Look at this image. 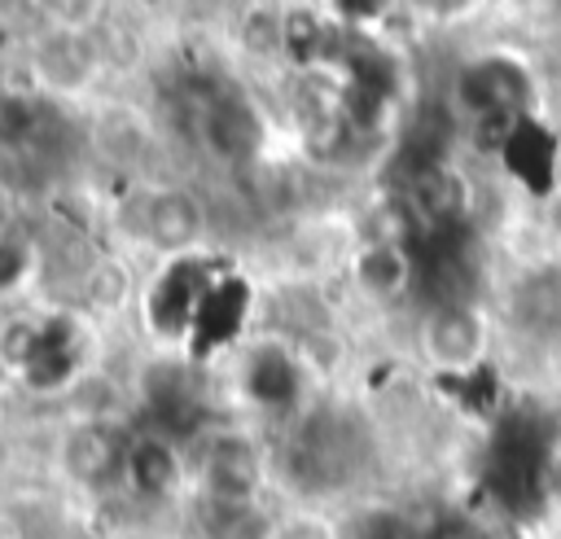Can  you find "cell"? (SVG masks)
I'll return each mask as SVG.
<instances>
[{
	"mask_svg": "<svg viewBox=\"0 0 561 539\" xmlns=\"http://www.w3.org/2000/svg\"><path fill=\"white\" fill-rule=\"evenodd\" d=\"M123 210H127V219H123L127 232L162 259L202 254V245L210 237L206 202L184 184H145L123 202Z\"/></svg>",
	"mask_w": 561,
	"mask_h": 539,
	"instance_id": "6da1fadb",
	"label": "cell"
},
{
	"mask_svg": "<svg viewBox=\"0 0 561 539\" xmlns=\"http://www.w3.org/2000/svg\"><path fill=\"white\" fill-rule=\"evenodd\" d=\"M188 473L206 504L254 508L263 495V482H267V460H263V447L245 429L219 425V429L202 434V443L193 447Z\"/></svg>",
	"mask_w": 561,
	"mask_h": 539,
	"instance_id": "7a4b0ae2",
	"label": "cell"
},
{
	"mask_svg": "<svg viewBox=\"0 0 561 539\" xmlns=\"http://www.w3.org/2000/svg\"><path fill=\"white\" fill-rule=\"evenodd\" d=\"M416 355L434 377H473L491 359V316L478 302H434L416 320Z\"/></svg>",
	"mask_w": 561,
	"mask_h": 539,
	"instance_id": "3957f363",
	"label": "cell"
},
{
	"mask_svg": "<svg viewBox=\"0 0 561 539\" xmlns=\"http://www.w3.org/2000/svg\"><path fill=\"white\" fill-rule=\"evenodd\" d=\"M101 70H105V57L92 31L44 22L26 44V74L44 101H88Z\"/></svg>",
	"mask_w": 561,
	"mask_h": 539,
	"instance_id": "277c9868",
	"label": "cell"
},
{
	"mask_svg": "<svg viewBox=\"0 0 561 539\" xmlns=\"http://www.w3.org/2000/svg\"><path fill=\"white\" fill-rule=\"evenodd\" d=\"M127 443H131V434H123L114 425V416H70L53 447L57 473L79 491L123 486Z\"/></svg>",
	"mask_w": 561,
	"mask_h": 539,
	"instance_id": "5b68a950",
	"label": "cell"
},
{
	"mask_svg": "<svg viewBox=\"0 0 561 539\" xmlns=\"http://www.w3.org/2000/svg\"><path fill=\"white\" fill-rule=\"evenodd\" d=\"M346 276L355 294L368 298L373 307H394L412 289V254L399 237H368L351 250Z\"/></svg>",
	"mask_w": 561,
	"mask_h": 539,
	"instance_id": "8992f818",
	"label": "cell"
},
{
	"mask_svg": "<svg viewBox=\"0 0 561 539\" xmlns=\"http://www.w3.org/2000/svg\"><path fill=\"white\" fill-rule=\"evenodd\" d=\"M184 478V456L162 434H136L127 443L123 486H131L140 500H167Z\"/></svg>",
	"mask_w": 561,
	"mask_h": 539,
	"instance_id": "52a82bcc",
	"label": "cell"
},
{
	"mask_svg": "<svg viewBox=\"0 0 561 539\" xmlns=\"http://www.w3.org/2000/svg\"><path fill=\"white\" fill-rule=\"evenodd\" d=\"M88 140H92L96 158H105V162L118 167V171H123V167H136L140 153H145V145H149L145 123H140L136 114L118 110V105H101V110L92 114Z\"/></svg>",
	"mask_w": 561,
	"mask_h": 539,
	"instance_id": "ba28073f",
	"label": "cell"
},
{
	"mask_svg": "<svg viewBox=\"0 0 561 539\" xmlns=\"http://www.w3.org/2000/svg\"><path fill=\"white\" fill-rule=\"evenodd\" d=\"M75 289H79L88 311H105L110 316V311H123L131 302V272H127V263H118L110 254H96L75 276Z\"/></svg>",
	"mask_w": 561,
	"mask_h": 539,
	"instance_id": "9c48e42d",
	"label": "cell"
},
{
	"mask_svg": "<svg viewBox=\"0 0 561 539\" xmlns=\"http://www.w3.org/2000/svg\"><path fill=\"white\" fill-rule=\"evenodd\" d=\"M337 539H412V530L394 508L368 504V508H355L346 521H337Z\"/></svg>",
	"mask_w": 561,
	"mask_h": 539,
	"instance_id": "30bf717a",
	"label": "cell"
},
{
	"mask_svg": "<svg viewBox=\"0 0 561 539\" xmlns=\"http://www.w3.org/2000/svg\"><path fill=\"white\" fill-rule=\"evenodd\" d=\"M39 13L48 26L96 31L105 22V0H39Z\"/></svg>",
	"mask_w": 561,
	"mask_h": 539,
	"instance_id": "8fae6325",
	"label": "cell"
},
{
	"mask_svg": "<svg viewBox=\"0 0 561 539\" xmlns=\"http://www.w3.org/2000/svg\"><path fill=\"white\" fill-rule=\"evenodd\" d=\"M31 272H35V250H31L13 228H4V232H0V294L26 285Z\"/></svg>",
	"mask_w": 561,
	"mask_h": 539,
	"instance_id": "7c38bea8",
	"label": "cell"
},
{
	"mask_svg": "<svg viewBox=\"0 0 561 539\" xmlns=\"http://www.w3.org/2000/svg\"><path fill=\"white\" fill-rule=\"evenodd\" d=\"M263 539H337V521H324L320 513H289L263 526Z\"/></svg>",
	"mask_w": 561,
	"mask_h": 539,
	"instance_id": "4fadbf2b",
	"label": "cell"
},
{
	"mask_svg": "<svg viewBox=\"0 0 561 539\" xmlns=\"http://www.w3.org/2000/svg\"><path fill=\"white\" fill-rule=\"evenodd\" d=\"M473 539H526V535H522L513 521H491V526H482Z\"/></svg>",
	"mask_w": 561,
	"mask_h": 539,
	"instance_id": "5bb4252c",
	"label": "cell"
}]
</instances>
